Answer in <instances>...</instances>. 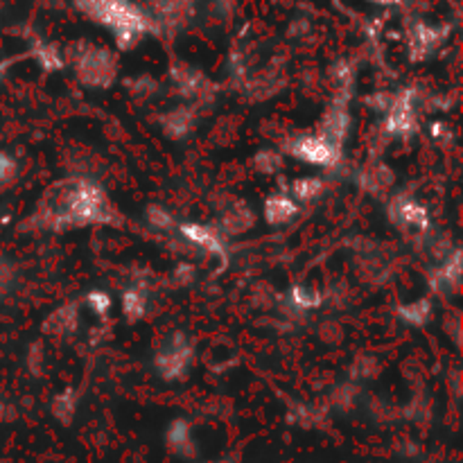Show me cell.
Here are the masks:
<instances>
[{"label": "cell", "mask_w": 463, "mask_h": 463, "mask_svg": "<svg viewBox=\"0 0 463 463\" xmlns=\"http://www.w3.org/2000/svg\"><path fill=\"white\" fill-rule=\"evenodd\" d=\"M34 222L39 229L68 231L77 226L116 224L118 213L98 181L77 176L59 181L45 190Z\"/></svg>", "instance_id": "cell-1"}, {"label": "cell", "mask_w": 463, "mask_h": 463, "mask_svg": "<svg viewBox=\"0 0 463 463\" xmlns=\"http://www.w3.org/2000/svg\"><path fill=\"white\" fill-rule=\"evenodd\" d=\"M81 14L107 27L118 48L131 50L154 30L152 18L134 0H72Z\"/></svg>", "instance_id": "cell-2"}, {"label": "cell", "mask_w": 463, "mask_h": 463, "mask_svg": "<svg viewBox=\"0 0 463 463\" xmlns=\"http://www.w3.org/2000/svg\"><path fill=\"white\" fill-rule=\"evenodd\" d=\"M77 80L89 89H109L116 81L118 61L113 52L107 48H90L81 50V54L75 61Z\"/></svg>", "instance_id": "cell-3"}, {"label": "cell", "mask_w": 463, "mask_h": 463, "mask_svg": "<svg viewBox=\"0 0 463 463\" xmlns=\"http://www.w3.org/2000/svg\"><path fill=\"white\" fill-rule=\"evenodd\" d=\"M193 364V344L184 333H172L154 355V369L163 380H184Z\"/></svg>", "instance_id": "cell-4"}, {"label": "cell", "mask_w": 463, "mask_h": 463, "mask_svg": "<svg viewBox=\"0 0 463 463\" xmlns=\"http://www.w3.org/2000/svg\"><path fill=\"white\" fill-rule=\"evenodd\" d=\"M285 152L297 158V161H303L315 167H324V170L335 167L339 163V158H342V149L328 143L321 134L294 136L285 145Z\"/></svg>", "instance_id": "cell-5"}, {"label": "cell", "mask_w": 463, "mask_h": 463, "mask_svg": "<svg viewBox=\"0 0 463 463\" xmlns=\"http://www.w3.org/2000/svg\"><path fill=\"white\" fill-rule=\"evenodd\" d=\"M419 129V99L414 89H405L392 98V107L384 113V131L392 138H410Z\"/></svg>", "instance_id": "cell-6"}, {"label": "cell", "mask_w": 463, "mask_h": 463, "mask_svg": "<svg viewBox=\"0 0 463 463\" xmlns=\"http://www.w3.org/2000/svg\"><path fill=\"white\" fill-rule=\"evenodd\" d=\"M176 233L185 240L193 247L202 249L208 256L220 258L222 262H229V253H226L224 242H222V235L215 229H211L208 224H199V222H181L176 224Z\"/></svg>", "instance_id": "cell-7"}, {"label": "cell", "mask_w": 463, "mask_h": 463, "mask_svg": "<svg viewBox=\"0 0 463 463\" xmlns=\"http://www.w3.org/2000/svg\"><path fill=\"white\" fill-rule=\"evenodd\" d=\"M348 131H351V111H348V98L346 95H337L330 109L326 111L324 122H321V129L317 134L324 136L328 143H333L335 147L342 149L344 140H346Z\"/></svg>", "instance_id": "cell-8"}, {"label": "cell", "mask_w": 463, "mask_h": 463, "mask_svg": "<svg viewBox=\"0 0 463 463\" xmlns=\"http://www.w3.org/2000/svg\"><path fill=\"white\" fill-rule=\"evenodd\" d=\"M389 217L402 229L425 233L430 229V211L414 197H398L389 206Z\"/></svg>", "instance_id": "cell-9"}, {"label": "cell", "mask_w": 463, "mask_h": 463, "mask_svg": "<svg viewBox=\"0 0 463 463\" xmlns=\"http://www.w3.org/2000/svg\"><path fill=\"white\" fill-rule=\"evenodd\" d=\"M448 27H434L428 23H416L410 32V52L414 59H425L443 43Z\"/></svg>", "instance_id": "cell-10"}, {"label": "cell", "mask_w": 463, "mask_h": 463, "mask_svg": "<svg viewBox=\"0 0 463 463\" xmlns=\"http://www.w3.org/2000/svg\"><path fill=\"white\" fill-rule=\"evenodd\" d=\"M301 206L289 197L288 193H276L269 194L262 203V217H265L267 224L271 226H285L298 215Z\"/></svg>", "instance_id": "cell-11"}, {"label": "cell", "mask_w": 463, "mask_h": 463, "mask_svg": "<svg viewBox=\"0 0 463 463\" xmlns=\"http://www.w3.org/2000/svg\"><path fill=\"white\" fill-rule=\"evenodd\" d=\"M430 283H432L434 292L443 294V297L457 292V288H459V283H461V253H459V249H455L450 256H446V262H443L441 269L434 271L432 279H430Z\"/></svg>", "instance_id": "cell-12"}, {"label": "cell", "mask_w": 463, "mask_h": 463, "mask_svg": "<svg viewBox=\"0 0 463 463\" xmlns=\"http://www.w3.org/2000/svg\"><path fill=\"white\" fill-rule=\"evenodd\" d=\"M167 446L172 448V452L176 455H184L190 457L194 455V441H193V430H190L188 420L184 419H176L167 425Z\"/></svg>", "instance_id": "cell-13"}, {"label": "cell", "mask_w": 463, "mask_h": 463, "mask_svg": "<svg viewBox=\"0 0 463 463\" xmlns=\"http://www.w3.org/2000/svg\"><path fill=\"white\" fill-rule=\"evenodd\" d=\"M77 321H80L77 307L68 303V306H61L45 319V330H50L52 335H68L77 328Z\"/></svg>", "instance_id": "cell-14"}, {"label": "cell", "mask_w": 463, "mask_h": 463, "mask_svg": "<svg viewBox=\"0 0 463 463\" xmlns=\"http://www.w3.org/2000/svg\"><path fill=\"white\" fill-rule=\"evenodd\" d=\"M321 193H324V179L321 176H301V179H297L289 185L288 194L297 203H306L315 202Z\"/></svg>", "instance_id": "cell-15"}, {"label": "cell", "mask_w": 463, "mask_h": 463, "mask_svg": "<svg viewBox=\"0 0 463 463\" xmlns=\"http://www.w3.org/2000/svg\"><path fill=\"white\" fill-rule=\"evenodd\" d=\"M194 127V116L188 111V109H176V111H170L165 118H163V129L170 138H184L193 131Z\"/></svg>", "instance_id": "cell-16"}, {"label": "cell", "mask_w": 463, "mask_h": 463, "mask_svg": "<svg viewBox=\"0 0 463 463\" xmlns=\"http://www.w3.org/2000/svg\"><path fill=\"white\" fill-rule=\"evenodd\" d=\"M147 312V294L143 288H129L122 294V315L129 321L143 319Z\"/></svg>", "instance_id": "cell-17"}, {"label": "cell", "mask_w": 463, "mask_h": 463, "mask_svg": "<svg viewBox=\"0 0 463 463\" xmlns=\"http://www.w3.org/2000/svg\"><path fill=\"white\" fill-rule=\"evenodd\" d=\"M32 57H34L36 63L48 72H57L63 68L61 52H59L52 43H36L34 50H32Z\"/></svg>", "instance_id": "cell-18"}, {"label": "cell", "mask_w": 463, "mask_h": 463, "mask_svg": "<svg viewBox=\"0 0 463 463\" xmlns=\"http://www.w3.org/2000/svg\"><path fill=\"white\" fill-rule=\"evenodd\" d=\"M401 317L411 326H423L428 324L432 317V301L430 298H419L414 303H407L401 307Z\"/></svg>", "instance_id": "cell-19"}, {"label": "cell", "mask_w": 463, "mask_h": 463, "mask_svg": "<svg viewBox=\"0 0 463 463\" xmlns=\"http://www.w3.org/2000/svg\"><path fill=\"white\" fill-rule=\"evenodd\" d=\"M253 213L249 206H242L240 211H231L224 215V222H222V229H224L226 235H240L251 226Z\"/></svg>", "instance_id": "cell-20"}, {"label": "cell", "mask_w": 463, "mask_h": 463, "mask_svg": "<svg viewBox=\"0 0 463 463\" xmlns=\"http://www.w3.org/2000/svg\"><path fill=\"white\" fill-rule=\"evenodd\" d=\"M75 411H77V396L71 392V389L54 396V401H52V416H54V419L61 420V423L66 425V423H71L72 416H75Z\"/></svg>", "instance_id": "cell-21"}, {"label": "cell", "mask_w": 463, "mask_h": 463, "mask_svg": "<svg viewBox=\"0 0 463 463\" xmlns=\"http://www.w3.org/2000/svg\"><path fill=\"white\" fill-rule=\"evenodd\" d=\"M289 298L301 310H315V307H319L324 303V297H321L319 289L307 288V285H294L292 292H289Z\"/></svg>", "instance_id": "cell-22"}, {"label": "cell", "mask_w": 463, "mask_h": 463, "mask_svg": "<svg viewBox=\"0 0 463 463\" xmlns=\"http://www.w3.org/2000/svg\"><path fill=\"white\" fill-rule=\"evenodd\" d=\"M145 217H147L149 226H152V229H156V231H161V233H172V231L176 229L175 215H172L167 208L156 206V203H152V206L145 211Z\"/></svg>", "instance_id": "cell-23"}, {"label": "cell", "mask_w": 463, "mask_h": 463, "mask_svg": "<svg viewBox=\"0 0 463 463\" xmlns=\"http://www.w3.org/2000/svg\"><path fill=\"white\" fill-rule=\"evenodd\" d=\"M253 165L258 167V172L271 176L283 170V156L279 152H274V149H262V152H258L253 156Z\"/></svg>", "instance_id": "cell-24"}, {"label": "cell", "mask_w": 463, "mask_h": 463, "mask_svg": "<svg viewBox=\"0 0 463 463\" xmlns=\"http://www.w3.org/2000/svg\"><path fill=\"white\" fill-rule=\"evenodd\" d=\"M84 303H86V307H89V310H93L98 317H107L109 312H111V306H113L111 297H109L104 289H90V292L84 297Z\"/></svg>", "instance_id": "cell-25"}, {"label": "cell", "mask_w": 463, "mask_h": 463, "mask_svg": "<svg viewBox=\"0 0 463 463\" xmlns=\"http://www.w3.org/2000/svg\"><path fill=\"white\" fill-rule=\"evenodd\" d=\"M18 176V163L9 152L0 149V190L9 188Z\"/></svg>", "instance_id": "cell-26"}, {"label": "cell", "mask_w": 463, "mask_h": 463, "mask_svg": "<svg viewBox=\"0 0 463 463\" xmlns=\"http://www.w3.org/2000/svg\"><path fill=\"white\" fill-rule=\"evenodd\" d=\"M14 285V265L7 256L0 253V298L12 289Z\"/></svg>", "instance_id": "cell-27"}, {"label": "cell", "mask_w": 463, "mask_h": 463, "mask_svg": "<svg viewBox=\"0 0 463 463\" xmlns=\"http://www.w3.org/2000/svg\"><path fill=\"white\" fill-rule=\"evenodd\" d=\"M428 134H430V138L434 140V143H441L443 145V143H450V140H452L450 125H448V122H441V120L430 122Z\"/></svg>", "instance_id": "cell-28"}, {"label": "cell", "mask_w": 463, "mask_h": 463, "mask_svg": "<svg viewBox=\"0 0 463 463\" xmlns=\"http://www.w3.org/2000/svg\"><path fill=\"white\" fill-rule=\"evenodd\" d=\"M366 3L380 5V7H396V5H401L402 0H366Z\"/></svg>", "instance_id": "cell-29"}, {"label": "cell", "mask_w": 463, "mask_h": 463, "mask_svg": "<svg viewBox=\"0 0 463 463\" xmlns=\"http://www.w3.org/2000/svg\"><path fill=\"white\" fill-rule=\"evenodd\" d=\"M222 463H226V461H222Z\"/></svg>", "instance_id": "cell-30"}]
</instances>
